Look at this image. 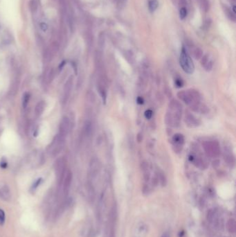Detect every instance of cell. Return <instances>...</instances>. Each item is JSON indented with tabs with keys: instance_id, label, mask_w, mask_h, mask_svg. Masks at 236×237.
I'll return each mask as SVG.
<instances>
[{
	"instance_id": "cell-1",
	"label": "cell",
	"mask_w": 236,
	"mask_h": 237,
	"mask_svg": "<svg viewBox=\"0 0 236 237\" xmlns=\"http://www.w3.org/2000/svg\"><path fill=\"white\" fill-rule=\"evenodd\" d=\"M177 97L195 112L199 113L207 112V107L202 102L201 95L196 89H189L187 90L179 91L177 93Z\"/></svg>"
},
{
	"instance_id": "cell-2",
	"label": "cell",
	"mask_w": 236,
	"mask_h": 237,
	"mask_svg": "<svg viewBox=\"0 0 236 237\" xmlns=\"http://www.w3.org/2000/svg\"><path fill=\"white\" fill-rule=\"evenodd\" d=\"M182 105L179 101L173 99L170 101L165 117V122L168 126L177 128L181 123Z\"/></svg>"
},
{
	"instance_id": "cell-3",
	"label": "cell",
	"mask_w": 236,
	"mask_h": 237,
	"mask_svg": "<svg viewBox=\"0 0 236 237\" xmlns=\"http://www.w3.org/2000/svg\"><path fill=\"white\" fill-rule=\"evenodd\" d=\"M179 64L184 72L188 74H192L195 71V65L184 47H182L180 53Z\"/></svg>"
},
{
	"instance_id": "cell-4",
	"label": "cell",
	"mask_w": 236,
	"mask_h": 237,
	"mask_svg": "<svg viewBox=\"0 0 236 237\" xmlns=\"http://www.w3.org/2000/svg\"><path fill=\"white\" fill-rule=\"evenodd\" d=\"M204 152L208 157L216 158L221 153L220 144L217 141H206L203 143Z\"/></svg>"
},
{
	"instance_id": "cell-5",
	"label": "cell",
	"mask_w": 236,
	"mask_h": 237,
	"mask_svg": "<svg viewBox=\"0 0 236 237\" xmlns=\"http://www.w3.org/2000/svg\"><path fill=\"white\" fill-rule=\"evenodd\" d=\"M171 144L174 152L176 153H181L185 144V138L181 133H176L172 137Z\"/></svg>"
},
{
	"instance_id": "cell-6",
	"label": "cell",
	"mask_w": 236,
	"mask_h": 237,
	"mask_svg": "<svg viewBox=\"0 0 236 237\" xmlns=\"http://www.w3.org/2000/svg\"><path fill=\"white\" fill-rule=\"evenodd\" d=\"M65 138L57 135L55 138L53 139V142L51 143V146H49V152L53 156H55L58 153H60L61 150L64 147Z\"/></svg>"
},
{
	"instance_id": "cell-7",
	"label": "cell",
	"mask_w": 236,
	"mask_h": 237,
	"mask_svg": "<svg viewBox=\"0 0 236 237\" xmlns=\"http://www.w3.org/2000/svg\"><path fill=\"white\" fill-rule=\"evenodd\" d=\"M184 122L188 128H195L199 127L201 125L202 121L197 117L190 112H187L184 117Z\"/></svg>"
},
{
	"instance_id": "cell-8",
	"label": "cell",
	"mask_w": 236,
	"mask_h": 237,
	"mask_svg": "<svg viewBox=\"0 0 236 237\" xmlns=\"http://www.w3.org/2000/svg\"><path fill=\"white\" fill-rule=\"evenodd\" d=\"M70 127V121L67 117H64L60 121V126H59V135L64 137L67 136Z\"/></svg>"
},
{
	"instance_id": "cell-9",
	"label": "cell",
	"mask_w": 236,
	"mask_h": 237,
	"mask_svg": "<svg viewBox=\"0 0 236 237\" xmlns=\"http://www.w3.org/2000/svg\"><path fill=\"white\" fill-rule=\"evenodd\" d=\"M189 160L196 167L201 169H204L207 167V163L202 157H199L197 155H190Z\"/></svg>"
},
{
	"instance_id": "cell-10",
	"label": "cell",
	"mask_w": 236,
	"mask_h": 237,
	"mask_svg": "<svg viewBox=\"0 0 236 237\" xmlns=\"http://www.w3.org/2000/svg\"><path fill=\"white\" fill-rule=\"evenodd\" d=\"M73 77L71 76L65 83L64 89H63V97H62V103H66L68 100L73 87Z\"/></svg>"
},
{
	"instance_id": "cell-11",
	"label": "cell",
	"mask_w": 236,
	"mask_h": 237,
	"mask_svg": "<svg viewBox=\"0 0 236 237\" xmlns=\"http://www.w3.org/2000/svg\"><path fill=\"white\" fill-rule=\"evenodd\" d=\"M207 220L210 223L213 224L215 228L220 225V218L216 210H210L207 213Z\"/></svg>"
},
{
	"instance_id": "cell-12",
	"label": "cell",
	"mask_w": 236,
	"mask_h": 237,
	"mask_svg": "<svg viewBox=\"0 0 236 237\" xmlns=\"http://www.w3.org/2000/svg\"><path fill=\"white\" fill-rule=\"evenodd\" d=\"M54 167L55 173L58 176H62L65 171V167H66V160L64 157L57 159L55 162Z\"/></svg>"
},
{
	"instance_id": "cell-13",
	"label": "cell",
	"mask_w": 236,
	"mask_h": 237,
	"mask_svg": "<svg viewBox=\"0 0 236 237\" xmlns=\"http://www.w3.org/2000/svg\"><path fill=\"white\" fill-rule=\"evenodd\" d=\"M100 162L97 158L92 159L90 163V174L92 177H95L97 176L100 170Z\"/></svg>"
},
{
	"instance_id": "cell-14",
	"label": "cell",
	"mask_w": 236,
	"mask_h": 237,
	"mask_svg": "<svg viewBox=\"0 0 236 237\" xmlns=\"http://www.w3.org/2000/svg\"><path fill=\"white\" fill-rule=\"evenodd\" d=\"M201 65L203 67L204 70L206 71H210L212 70L213 67V63L212 59L208 54H206L202 57Z\"/></svg>"
},
{
	"instance_id": "cell-15",
	"label": "cell",
	"mask_w": 236,
	"mask_h": 237,
	"mask_svg": "<svg viewBox=\"0 0 236 237\" xmlns=\"http://www.w3.org/2000/svg\"><path fill=\"white\" fill-rule=\"evenodd\" d=\"M224 159L226 161L227 164L232 166L235 164V157L233 155L231 151L228 150L227 148H225V153H224Z\"/></svg>"
},
{
	"instance_id": "cell-16",
	"label": "cell",
	"mask_w": 236,
	"mask_h": 237,
	"mask_svg": "<svg viewBox=\"0 0 236 237\" xmlns=\"http://www.w3.org/2000/svg\"><path fill=\"white\" fill-rule=\"evenodd\" d=\"M92 130H93V127L92 122L89 120L85 121V122L84 123V126H83V133H84L85 136L87 137L91 136V135H92Z\"/></svg>"
},
{
	"instance_id": "cell-17",
	"label": "cell",
	"mask_w": 236,
	"mask_h": 237,
	"mask_svg": "<svg viewBox=\"0 0 236 237\" xmlns=\"http://www.w3.org/2000/svg\"><path fill=\"white\" fill-rule=\"evenodd\" d=\"M45 106H46V104H45L44 101H39V102L37 103L35 107V114L37 117H39L42 115L44 110L45 109Z\"/></svg>"
},
{
	"instance_id": "cell-18",
	"label": "cell",
	"mask_w": 236,
	"mask_h": 237,
	"mask_svg": "<svg viewBox=\"0 0 236 237\" xmlns=\"http://www.w3.org/2000/svg\"><path fill=\"white\" fill-rule=\"evenodd\" d=\"M222 8H223V10H224V12H225V13L226 14V15H227L228 18H229L230 20L233 21V22H235V14L233 13V11H232V10L230 9L229 7H228L227 6H225V5H222Z\"/></svg>"
},
{
	"instance_id": "cell-19",
	"label": "cell",
	"mask_w": 236,
	"mask_h": 237,
	"mask_svg": "<svg viewBox=\"0 0 236 237\" xmlns=\"http://www.w3.org/2000/svg\"><path fill=\"white\" fill-rule=\"evenodd\" d=\"M156 176V178H158L159 182H160V184H161V186L165 187L166 185V183H167V180H166V176L164 175V173L162 172L161 171H157Z\"/></svg>"
},
{
	"instance_id": "cell-20",
	"label": "cell",
	"mask_w": 236,
	"mask_h": 237,
	"mask_svg": "<svg viewBox=\"0 0 236 237\" xmlns=\"http://www.w3.org/2000/svg\"><path fill=\"white\" fill-rule=\"evenodd\" d=\"M0 197L4 200H7L10 198V191L7 186H4L0 189Z\"/></svg>"
},
{
	"instance_id": "cell-21",
	"label": "cell",
	"mask_w": 236,
	"mask_h": 237,
	"mask_svg": "<svg viewBox=\"0 0 236 237\" xmlns=\"http://www.w3.org/2000/svg\"><path fill=\"white\" fill-rule=\"evenodd\" d=\"M192 53H193V56L195 58L196 60H199L202 58L203 56V51L199 47H193V49L191 50Z\"/></svg>"
},
{
	"instance_id": "cell-22",
	"label": "cell",
	"mask_w": 236,
	"mask_h": 237,
	"mask_svg": "<svg viewBox=\"0 0 236 237\" xmlns=\"http://www.w3.org/2000/svg\"><path fill=\"white\" fill-rule=\"evenodd\" d=\"M227 230L230 233H234L235 231V221L233 218H231L228 220L227 224Z\"/></svg>"
},
{
	"instance_id": "cell-23",
	"label": "cell",
	"mask_w": 236,
	"mask_h": 237,
	"mask_svg": "<svg viewBox=\"0 0 236 237\" xmlns=\"http://www.w3.org/2000/svg\"><path fill=\"white\" fill-rule=\"evenodd\" d=\"M159 6V1L157 0H150L148 4V8H149L150 11L151 13H153L157 9Z\"/></svg>"
},
{
	"instance_id": "cell-24",
	"label": "cell",
	"mask_w": 236,
	"mask_h": 237,
	"mask_svg": "<svg viewBox=\"0 0 236 237\" xmlns=\"http://www.w3.org/2000/svg\"><path fill=\"white\" fill-rule=\"evenodd\" d=\"M29 101H30V94L29 93H25L24 94L22 98V106L24 109L27 107V105L29 104Z\"/></svg>"
},
{
	"instance_id": "cell-25",
	"label": "cell",
	"mask_w": 236,
	"mask_h": 237,
	"mask_svg": "<svg viewBox=\"0 0 236 237\" xmlns=\"http://www.w3.org/2000/svg\"><path fill=\"white\" fill-rule=\"evenodd\" d=\"M45 76H46V81L47 83H51L52 80L53 79V76H54V72H53V69H49V71H47L46 72V74H45Z\"/></svg>"
},
{
	"instance_id": "cell-26",
	"label": "cell",
	"mask_w": 236,
	"mask_h": 237,
	"mask_svg": "<svg viewBox=\"0 0 236 237\" xmlns=\"http://www.w3.org/2000/svg\"><path fill=\"white\" fill-rule=\"evenodd\" d=\"M174 85L177 88H180V87H182L184 86V81L182 80L181 77L177 76L174 79Z\"/></svg>"
},
{
	"instance_id": "cell-27",
	"label": "cell",
	"mask_w": 236,
	"mask_h": 237,
	"mask_svg": "<svg viewBox=\"0 0 236 237\" xmlns=\"http://www.w3.org/2000/svg\"><path fill=\"white\" fill-rule=\"evenodd\" d=\"M187 14H188V11H187V9H186V7H181V9H180V10H179L180 19H185L186 16H187Z\"/></svg>"
},
{
	"instance_id": "cell-28",
	"label": "cell",
	"mask_w": 236,
	"mask_h": 237,
	"mask_svg": "<svg viewBox=\"0 0 236 237\" xmlns=\"http://www.w3.org/2000/svg\"><path fill=\"white\" fill-rule=\"evenodd\" d=\"M202 9L205 12H207L209 9V3L208 0H202Z\"/></svg>"
},
{
	"instance_id": "cell-29",
	"label": "cell",
	"mask_w": 236,
	"mask_h": 237,
	"mask_svg": "<svg viewBox=\"0 0 236 237\" xmlns=\"http://www.w3.org/2000/svg\"><path fill=\"white\" fill-rule=\"evenodd\" d=\"M5 223V213L0 209V225H3Z\"/></svg>"
},
{
	"instance_id": "cell-30",
	"label": "cell",
	"mask_w": 236,
	"mask_h": 237,
	"mask_svg": "<svg viewBox=\"0 0 236 237\" xmlns=\"http://www.w3.org/2000/svg\"><path fill=\"white\" fill-rule=\"evenodd\" d=\"M152 115H153V112H152V109H147V110H146V112H144V116L147 119H152Z\"/></svg>"
},
{
	"instance_id": "cell-31",
	"label": "cell",
	"mask_w": 236,
	"mask_h": 237,
	"mask_svg": "<svg viewBox=\"0 0 236 237\" xmlns=\"http://www.w3.org/2000/svg\"><path fill=\"white\" fill-rule=\"evenodd\" d=\"M211 20L210 19H207L204 23V29H209V27H211Z\"/></svg>"
},
{
	"instance_id": "cell-32",
	"label": "cell",
	"mask_w": 236,
	"mask_h": 237,
	"mask_svg": "<svg viewBox=\"0 0 236 237\" xmlns=\"http://www.w3.org/2000/svg\"><path fill=\"white\" fill-rule=\"evenodd\" d=\"M7 161L5 160V159H2L0 162V167L2 169H6L7 167Z\"/></svg>"
},
{
	"instance_id": "cell-33",
	"label": "cell",
	"mask_w": 236,
	"mask_h": 237,
	"mask_svg": "<svg viewBox=\"0 0 236 237\" xmlns=\"http://www.w3.org/2000/svg\"><path fill=\"white\" fill-rule=\"evenodd\" d=\"M150 187L148 186V185H144L143 188V192L144 194H150Z\"/></svg>"
},
{
	"instance_id": "cell-34",
	"label": "cell",
	"mask_w": 236,
	"mask_h": 237,
	"mask_svg": "<svg viewBox=\"0 0 236 237\" xmlns=\"http://www.w3.org/2000/svg\"><path fill=\"white\" fill-rule=\"evenodd\" d=\"M104 43H105V37L103 35H100V39H99V46H100V47H103V45H104Z\"/></svg>"
},
{
	"instance_id": "cell-35",
	"label": "cell",
	"mask_w": 236,
	"mask_h": 237,
	"mask_svg": "<svg viewBox=\"0 0 236 237\" xmlns=\"http://www.w3.org/2000/svg\"><path fill=\"white\" fill-rule=\"evenodd\" d=\"M42 178L37 179V180L36 181V182H35L34 183V184H33V186L32 188H33V189H36L37 187H38L39 184H40V183H41V182H42Z\"/></svg>"
},
{
	"instance_id": "cell-36",
	"label": "cell",
	"mask_w": 236,
	"mask_h": 237,
	"mask_svg": "<svg viewBox=\"0 0 236 237\" xmlns=\"http://www.w3.org/2000/svg\"><path fill=\"white\" fill-rule=\"evenodd\" d=\"M136 102H137L138 104L142 105L144 103V99L141 97H137V99H136Z\"/></svg>"
},
{
	"instance_id": "cell-37",
	"label": "cell",
	"mask_w": 236,
	"mask_h": 237,
	"mask_svg": "<svg viewBox=\"0 0 236 237\" xmlns=\"http://www.w3.org/2000/svg\"><path fill=\"white\" fill-rule=\"evenodd\" d=\"M161 237H170V234H169V233H168V232H165V233H164V234H162Z\"/></svg>"
},
{
	"instance_id": "cell-38",
	"label": "cell",
	"mask_w": 236,
	"mask_h": 237,
	"mask_svg": "<svg viewBox=\"0 0 236 237\" xmlns=\"http://www.w3.org/2000/svg\"><path fill=\"white\" fill-rule=\"evenodd\" d=\"M231 1H235V0H231Z\"/></svg>"
}]
</instances>
